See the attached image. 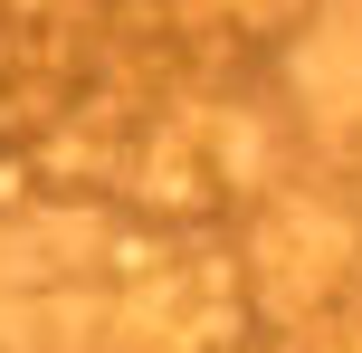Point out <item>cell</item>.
<instances>
[{"mask_svg": "<svg viewBox=\"0 0 362 353\" xmlns=\"http://www.w3.org/2000/svg\"><path fill=\"white\" fill-rule=\"evenodd\" d=\"M29 220H48L38 163H29V144H0V229H29Z\"/></svg>", "mask_w": 362, "mask_h": 353, "instance_id": "1", "label": "cell"}, {"mask_svg": "<svg viewBox=\"0 0 362 353\" xmlns=\"http://www.w3.org/2000/svg\"><path fill=\"white\" fill-rule=\"evenodd\" d=\"M325 172H334V182H344V191H353V201H362V125H353V144H344V153H334V163H325Z\"/></svg>", "mask_w": 362, "mask_h": 353, "instance_id": "2", "label": "cell"}]
</instances>
